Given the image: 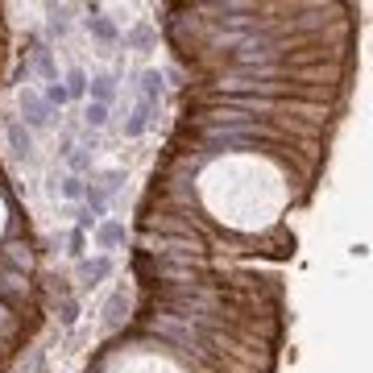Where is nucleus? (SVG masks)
<instances>
[{
	"instance_id": "2",
	"label": "nucleus",
	"mask_w": 373,
	"mask_h": 373,
	"mask_svg": "<svg viewBox=\"0 0 373 373\" xmlns=\"http://www.w3.org/2000/svg\"><path fill=\"white\" fill-rule=\"evenodd\" d=\"M88 373H191V369L162 344L121 340V344H108Z\"/></svg>"
},
{
	"instance_id": "3",
	"label": "nucleus",
	"mask_w": 373,
	"mask_h": 373,
	"mask_svg": "<svg viewBox=\"0 0 373 373\" xmlns=\"http://www.w3.org/2000/svg\"><path fill=\"white\" fill-rule=\"evenodd\" d=\"M8 220H13V199H8L4 186H0V236L8 233Z\"/></svg>"
},
{
	"instance_id": "1",
	"label": "nucleus",
	"mask_w": 373,
	"mask_h": 373,
	"mask_svg": "<svg viewBox=\"0 0 373 373\" xmlns=\"http://www.w3.org/2000/svg\"><path fill=\"white\" fill-rule=\"evenodd\" d=\"M195 199L233 236H274L294 203L290 170L262 149H224L195 170Z\"/></svg>"
}]
</instances>
